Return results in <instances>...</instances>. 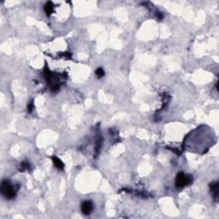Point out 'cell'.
I'll return each mask as SVG.
<instances>
[{
    "label": "cell",
    "instance_id": "3957f363",
    "mask_svg": "<svg viewBox=\"0 0 219 219\" xmlns=\"http://www.w3.org/2000/svg\"><path fill=\"white\" fill-rule=\"evenodd\" d=\"M93 203L91 201L87 200V201H84L81 204V212L85 215L91 214L92 212H93Z\"/></svg>",
    "mask_w": 219,
    "mask_h": 219
},
{
    "label": "cell",
    "instance_id": "ba28073f",
    "mask_svg": "<svg viewBox=\"0 0 219 219\" xmlns=\"http://www.w3.org/2000/svg\"><path fill=\"white\" fill-rule=\"evenodd\" d=\"M28 164L27 163H22L21 164V171H24V170H27V169H28Z\"/></svg>",
    "mask_w": 219,
    "mask_h": 219
},
{
    "label": "cell",
    "instance_id": "52a82bcc",
    "mask_svg": "<svg viewBox=\"0 0 219 219\" xmlns=\"http://www.w3.org/2000/svg\"><path fill=\"white\" fill-rule=\"evenodd\" d=\"M95 74H96V75H97L98 78H102V77L105 75V71H104V69H103L102 68H99V69H97V70L95 71Z\"/></svg>",
    "mask_w": 219,
    "mask_h": 219
},
{
    "label": "cell",
    "instance_id": "6da1fadb",
    "mask_svg": "<svg viewBox=\"0 0 219 219\" xmlns=\"http://www.w3.org/2000/svg\"><path fill=\"white\" fill-rule=\"evenodd\" d=\"M1 192H2V194L6 199H9V200L14 199L15 196V190L8 181H3L2 182Z\"/></svg>",
    "mask_w": 219,
    "mask_h": 219
},
{
    "label": "cell",
    "instance_id": "8992f818",
    "mask_svg": "<svg viewBox=\"0 0 219 219\" xmlns=\"http://www.w3.org/2000/svg\"><path fill=\"white\" fill-rule=\"evenodd\" d=\"M44 9H45V14H46L48 16H49V15H51V14L53 12V4H52V3H51V2H48V3H45V5Z\"/></svg>",
    "mask_w": 219,
    "mask_h": 219
},
{
    "label": "cell",
    "instance_id": "9c48e42d",
    "mask_svg": "<svg viewBox=\"0 0 219 219\" xmlns=\"http://www.w3.org/2000/svg\"><path fill=\"white\" fill-rule=\"evenodd\" d=\"M33 101H31L29 104H28V105H27V110H28V112L29 113H31L32 112V110H33Z\"/></svg>",
    "mask_w": 219,
    "mask_h": 219
},
{
    "label": "cell",
    "instance_id": "277c9868",
    "mask_svg": "<svg viewBox=\"0 0 219 219\" xmlns=\"http://www.w3.org/2000/svg\"><path fill=\"white\" fill-rule=\"evenodd\" d=\"M210 188L211 191L212 193V195L214 197V199L218 201V182H214L210 184Z\"/></svg>",
    "mask_w": 219,
    "mask_h": 219
},
{
    "label": "cell",
    "instance_id": "7a4b0ae2",
    "mask_svg": "<svg viewBox=\"0 0 219 219\" xmlns=\"http://www.w3.org/2000/svg\"><path fill=\"white\" fill-rule=\"evenodd\" d=\"M192 181H193V179H192L191 176H187V175H185V174L182 173V172H180V173L177 174V176H176L175 183H176V188H183V187H185V186L190 184Z\"/></svg>",
    "mask_w": 219,
    "mask_h": 219
},
{
    "label": "cell",
    "instance_id": "5b68a950",
    "mask_svg": "<svg viewBox=\"0 0 219 219\" xmlns=\"http://www.w3.org/2000/svg\"><path fill=\"white\" fill-rule=\"evenodd\" d=\"M52 161H53V163H54L55 167H57L58 170H63V169L64 164H63V163L57 157L53 156V157H52Z\"/></svg>",
    "mask_w": 219,
    "mask_h": 219
}]
</instances>
